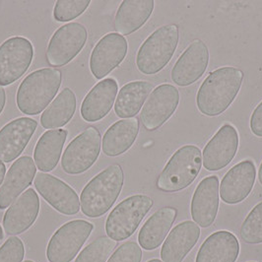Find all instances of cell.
Masks as SVG:
<instances>
[{
	"label": "cell",
	"instance_id": "1",
	"mask_svg": "<svg viewBox=\"0 0 262 262\" xmlns=\"http://www.w3.org/2000/svg\"><path fill=\"white\" fill-rule=\"evenodd\" d=\"M244 77V72L233 66H225L210 72L197 92L199 112L211 118L222 115L234 103Z\"/></svg>",
	"mask_w": 262,
	"mask_h": 262
},
{
	"label": "cell",
	"instance_id": "2",
	"mask_svg": "<svg viewBox=\"0 0 262 262\" xmlns=\"http://www.w3.org/2000/svg\"><path fill=\"white\" fill-rule=\"evenodd\" d=\"M123 182V170L118 164L111 165L94 177L81 192L80 203L83 214L89 218L105 215L118 200Z\"/></svg>",
	"mask_w": 262,
	"mask_h": 262
},
{
	"label": "cell",
	"instance_id": "3",
	"mask_svg": "<svg viewBox=\"0 0 262 262\" xmlns=\"http://www.w3.org/2000/svg\"><path fill=\"white\" fill-rule=\"evenodd\" d=\"M61 81V71L55 68H42L29 74L16 95L19 111L27 116L40 114L56 96Z\"/></svg>",
	"mask_w": 262,
	"mask_h": 262
},
{
	"label": "cell",
	"instance_id": "4",
	"mask_svg": "<svg viewBox=\"0 0 262 262\" xmlns=\"http://www.w3.org/2000/svg\"><path fill=\"white\" fill-rule=\"evenodd\" d=\"M179 27L169 24L160 27L141 45L136 55V66L145 75H154L163 70L178 48Z\"/></svg>",
	"mask_w": 262,
	"mask_h": 262
},
{
	"label": "cell",
	"instance_id": "5",
	"mask_svg": "<svg viewBox=\"0 0 262 262\" xmlns=\"http://www.w3.org/2000/svg\"><path fill=\"white\" fill-rule=\"evenodd\" d=\"M202 167V152L195 145H184L177 150L157 180L158 189L178 192L196 180Z\"/></svg>",
	"mask_w": 262,
	"mask_h": 262
},
{
	"label": "cell",
	"instance_id": "6",
	"mask_svg": "<svg viewBox=\"0 0 262 262\" xmlns=\"http://www.w3.org/2000/svg\"><path fill=\"white\" fill-rule=\"evenodd\" d=\"M153 199L144 194L132 195L122 200L106 219L105 232L107 236L116 242L130 237L153 207Z\"/></svg>",
	"mask_w": 262,
	"mask_h": 262
},
{
	"label": "cell",
	"instance_id": "7",
	"mask_svg": "<svg viewBox=\"0 0 262 262\" xmlns=\"http://www.w3.org/2000/svg\"><path fill=\"white\" fill-rule=\"evenodd\" d=\"M93 229L94 225L85 220H73L62 225L49 242V261H71L91 235Z\"/></svg>",
	"mask_w": 262,
	"mask_h": 262
},
{
	"label": "cell",
	"instance_id": "8",
	"mask_svg": "<svg viewBox=\"0 0 262 262\" xmlns=\"http://www.w3.org/2000/svg\"><path fill=\"white\" fill-rule=\"evenodd\" d=\"M101 139V133L95 126L80 133L66 147L61 160L62 170L68 174H80L89 170L100 155Z\"/></svg>",
	"mask_w": 262,
	"mask_h": 262
},
{
	"label": "cell",
	"instance_id": "9",
	"mask_svg": "<svg viewBox=\"0 0 262 262\" xmlns=\"http://www.w3.org/2000/svg\"><path fill=\"white\" fill-rule=\"evenodd\" d=\"M34 58V47L24 37H12L0 46V87L21 78Z\"/></svg>",
	"mask_w": 262,
	"mask_h": 262
},
{
	"label": "cell",
	"instance_id": "10",
	"mask_svg": "<svg viewBox=\"0 0 262 262\" xmlns=\"http://www.w3.org/2000/svg\"><path fill=\"white\" fill-rule=\"evenodd\" d=\"M88 39L86 27L80 23H68L55 31L47 49V61L51 66L68 64L83 50Z\"/></svg>",
	"mask_w": 262,
	"mask_h": 262
},
{
	"label": "cell",
	"instance_id": "11",
	"mask_svg": "<svg viewBox=\"0 0 262 262\" xmlns=\"http://www.w3.org/2000/svg\"><path fill=\"white\" fill-rule=\"evenodd\" d=\"M180 104V92L170 84H162L150 94L140 114L147 130L154 131L164 125L174 114Z\"/></svg>",
	"mask_w": 262,
	"mask_h": 262
},
{
	"label": "cell",
	"instance_id": "12",
	"mask_svg": "<svg viewBox=\"0 0 262 262\" xmlns=\"http://www.w3.org/2000/svg\"><path fill=\"white\" fill-rule=\"evenodd\" d=\"M128 51L126 39L118 33L105 35L95 46L90 57L94 77L103 80L124 60Z\"/></svg>",
	"mask_w": 262,
	"mask_h": 262
},
{
	"label": "cell",
	"instance_id": "13",
	"mask_svg": "<svg viewBox=\"0 0 262 262\" xmlns=\"http://www.w3.org/2000/svg\"><path fill=\"white\" fill-rule=\"evenodd\" d=\"M208 64V47L202 39H194L172 67L171 81L180 87L189 86L203 76Z\"/></svg>",
	"mask_w": 262,
	"mask_h": 262
},
{
	"label": "cell",
	"instance_id": "14",
	"mask_svg": "<svg viewBox=\"0 0 262 262\" xmlns=\"http://www.w3.org/2000/svg\"><path fill=\"white\" fill-rule=\"evenodd\" d=\"M239 144L238 133L236 127L226 123L210 139L202 152V164L210 171L226 168L236 156Z\"/></svg>",
	"mask_w": 262,
	"mask_h": 262
},
{
	"label": "cell",
	"instance_id": "15",
	"mask_svg": "<svg viewBox=\"0 0 262 262\" xmlns=\"http://www.w3.org/2000/svg\"><path fill=\"white\" fill-rule=\"evenodd\" d=\"M34 184L43 199L59 213L71 216L77 214L81 209L76 191L56 177L47 172H39Z\"/></svg>",
	"mask_w": 262,
	"mask_h": 262
},
{
	"label": "cell",
	"instance_id": "16",
	"mask_svg": "<svg viewBox=\"0 0 262 262\" xmlns=\"http://www.w3.org/2000/svg\"><path fill=\"white\" fill-rule=\"evenodd\" d=\"M256 168L252 161L245 160L227 171L220 184V197L226 204L234 205L249 196L255 184Z\"/></svg>",
	"mask_w": 262,
	"mask_h": 262
},
{
	"label": "cell",
	"instance_id": "17",
	"mask_svg": "<svg viewBox=\"0 0 262 262\" xmlns=\"http://www.w3.org/2000/svg\"><path fill=\"white\" fill-rule=\"evenodd\" d=\"M38 127V122L31 118L11 120L0 129V161L10 163L25 150Z\"/></svg>",
	"mask_w": 262,
	"mask_h": 262
},
{
	"label": "cell",
	"instance_id": "18",
	"mask_svg": "<svg viewBox=\"0 0 262 262\" xmlns=\"http://www.w3.org/2000/svg\"><path fill=\"white\" fill-rule=\"evenodd\" d=\"M220 198V184L216 176L203 179L197 185L190 205V213L193 221L202 228H208L214 223Z\"/></svg>",
	"mask_w": 262,
	"mask_h": 262
},
{
	"label": "cell",
	"instance_id": "19",
	"mask_svg": "<svg viewBox=\"0 0 262 262\" xmlns=\"http://www.w3.org/2000/svg\"><path fill=\"white\" fill-rule=\"evenodd\" d=\"M39 199L33 188L17 198L3 217V228L10 236L20 235L30 229L39 216Z\"/></svg>",
	"mask_w": 262,
	"mask_h": 262
},
{
	"label": "cell",
	"instance_id": "20",
	"mask_svg": "<svg viewBox=\"0 0 262 262\" xmlns=\"http://www.w3.org/2000/svg\"><path fill=\"white\" fill-rule=\"evenodd\" d=\"M36 173L37 168L32 158L23 156L16 160L9 168L4 183L0 187V209L8 208L32 184Z\"/></svg>",
	"mask_w": 262,
	"mask_h": 262
},
{
	"label": "cell",
	"instance_id": "21",
	"mask_svg": "<svg viewBox=\"0 0 262 262\" xmlns=\"http://www.w3.org/2000/svg\"><path fill=\"white\" fill-rule=\"evenodd\" d=\"M118 84L115 78H105L96 84L81 105V117L87 122H97L107 116L118 95Z\"/></svg>",
	"mask_w": 262,
	"mask_h": 262
},
{
	"label": "cell",
	"instance_id": "22",
	"mask_svg": "<svg viewBox=\"0 0 262 262\" xmlns=\"http://www.w3.org/2000/svg\"><path fill=\"white\" fill-rule=\"evenodd\" d=\"M200 237L196 223L184 221L178 224L165 239L161 249L163 262H183L189 251L195 247Z\"/></svg>",
	"mask_w": 262,
	"mask_h": 262
},
{
	"label": "cell",
	"instance_id": "23",
	"mask_svg": "<svg viewBox=\"0 0 262 262\" xmlns=\"http://www.w3.org/2000/svg\"><path fill=\"white\" fill-rule=\"evenodd\" d=\"M239 255V243L229 231H217L201 245L195 262H236Z\"/></svg>",
	"mask_w": 262,
	"mask_h": 262
},
{
	"label": "cell",
	"instance_id": "24",
	"mask_svg": "<svg viewBox=\"0 0 262 262\" xmlns=\"http://www.w3.org/2000/svg\"><path fill=\"white\" fill-rule=\"evenodd\" d=\"M153 0H125L118 7L115 30L121 36H128L144 26L153 13Z\"/></svg>",
	"mask_w": 262,
	"mask_h": 262
},
{
	"label": "cell",
	"instance_id": "25",
	"mask_svg": "<svg viewBox=\"0 0 262 262\" xmlns=\"http://www.w3.org/2000/svg\"><path fill=\"white\" fill-rule=\"evenodd\" d=\"M177 210L163 207L157 210L141 228L138 234V243L145 250L158 249L166 239L170 228L177 218Z\"/></svg>",
	"mask_w": 262,
	"mask_h": 262
},
{
	"label": "cell",
	"instance_id": "26",
	"mask_svg": "<svg viewBox=\"0 0 262 262\" xmlns=\"http://www.w3.org/2000/svg\"><path fill=\"white\" fill-rule=\"evenodd\" d=\"M139 133V121L136 118L118 120L103 137V152L108 157L122 155L134 144Z\"/></svg>",
	"mask_w": 262,
	"mask_h": 262
},
{
	"label": "cell",
	"instance_id": "27",
	"mask_svg": "<svg viewBox=\"0 0 262 262\" xmlns=\"http://www.w3.org/2000/svg\"><path fill=\"white\" fill-rule=\"evenodd\" d=\"M67 134L66 129H51L39 137L34 150V161L39 170L48 173L57 166Z\"/></svg>",
	"mask_w": 262,
	"mask_h": 262
},
{
	"label": "cell",
	"instance_id": "28",
	"mask_svg": "<svg viewBox=\"0 0 262 262\" xmlns=\"http://www.w3.org/2000/svg\"><path fill=\"white\" fill-rule=\"evenodd\" d=\"M154 89L152 83L142 80L125 84L118 94L115 104L116 115L123 119L135 117Z\"/></svg>",
	"mask_w": 262,
	"mask_h": 262
},
{
	"label": "cell",
	"instance_id": "29",
	"mask_svg": "<svg viewBox=\"0 0 262 262\" xmlns=\"http://www.w3.org/2000/svg\"><path fill=\"white\" fill-rule=\"evenodd\" d=\"M76 112V96L70 88H64L40 117V124L46 129L66 125Z\"/></svg>",
	"mask_w": 262,
	"mask_h": 262
},
{
	"label": "cell",
	"instance_id": "30",
	"mask_svg": "<svg viewBox=\"0 0 262 262\" xmlns=\"http://www.w3.org/2000/svg\"><path fill=\"white\" fill-rule=\"evenodd\" d=\"M116 248L117 242L111 237H98L80 252L75 262H105Z\"/></svg>",
	"mask_w": 262,
	"mask_h": 262
},
{
	"label": "cell",
	"instance_id": "31",
	"mask_svg": "<svg viewBox=\"0 0 262 262\" xmlns=\"http://www.w3.org/2000/svg\"><path fill=\"white\" fill-rule=\"evenodd\" d=\"M239 235L247 244H262V201L249 212L242 224Z\"/></svg>",
	"mask_w": 262,
	"mask_h": 262
},
{
	"label": "cell",
	"instance_id": "32",
	"mask_svg": "<svg viewBox=\"0 0 262 262\" xmlns=\"http://www.w3.org/2000/svg\"><path fill=\"white\" fill-rule=\"evenodd\" d=\"M91 1L89 0H58L53 9V18L57 22H69L76 19L84 13L89 7Z\"/></svg>",
	"mask_w": 262,
	"mask_h": 262
},
{
	"label": "cell",
	"instance_id": "33",
	"mask_svg": "<svg viewBox=\"0 0 262 262\" xmlns=\"http://www.w3.org/2000/svg\"><path fill=\"white\" fill-rule=\"evenodd\" d=\"M25 247L18 236L9 237L0 248V262H22Z\"/></svg>",
	"mask_w": 262,
	"mask_h": 262
},
{
	"label": "cell",
	"instance_id": "34",
	"mask_svg": "<svg viewBox=\"0 0 262 262\" xmlns=\"http://www.w3.org/2000/svg\"><path fill=\"white\" fill-rule=\"evenodd\" d=\"M142 249L135 242H126L122 244L107 262H141Z\"/></svg>",
	"mask_w": 262,
	"mask_h": 262
},
{
	"label": "cell",
	"instance_id": "35",
	"mask_svg": "<svg viewBox=\"0 0 262 262\" xmlns=\"http://www.w3.org/2000/svg\"><path fill=\"white\" fill-rule=\"evenodd\" d=\"M250 130L256 136L262 138V102L254 108L249 121Z\"/></svg>",
	"mask_w": 262,
	"mask_h": 262
},
{
	"label": "cell",
	"instance_id": "36",
	"mask_svg": "<svg viewBox=\"0 0 262 262\" xmlns=\"http://www.w3.org/2000/svg\"><path fill=\"white\" fill-rule=\"evenodd\" d=\"M5 104H6V93L2 87H0V115L4 110Z\"/></svg>",
	"mask_w": 262,
	"mask_h": 262
},
{
	"label": "cell",
	"instance_id": "37",
	"mask_svg": "<svg viewBox=\"0 0 262 262\" xmlns=\"http://www.w3.org/2000/svg\"><path fill=\"white\" fill-rule=\"evenodd\" d=\"M5 173H6V166L2 161H0V185H2L3 180L5 178Z\"/></svg>",
	"mask_w": 262,
	"mask_h": 262
},
{
	"label": "cell",
	"instance_id": "38",
	"mask_svg": "<svg viewBox=\"0 0 262 262\" xmlns=\"http://www.w3.org/2000/svg\"><path fill=\"white\" fill-rule=\"evenodd\" d=\"M258 181L262 185V163L260 164V167H259V170H258Z\"/></svg>",
	"mask_w": 262,
	"mask_h": 262
},
{
	"label": "cell",
	"instance_id": "39",
	"mask_svg": "<svg viewBox=\"0 0 262 262\" xmlns=\"http://www.w3.org/2000/svg\"><path fill=\"white\" fill-rule=\"evenodd\" d=\"M4 237V234H3V230H2V228H1V226H0V239H2Z\"/></svg>",
	"mask_w": 262,
	"mask_h": 262
},
{
	"label": "cell",
	"instance_id": "40",
	"mask_svg": "<svg viewBox=\"0 0 262 262\" xmlns=\"http://www.w3.org/2000/svg\"><path fill=\"white\" fill-rule=\"evenodd\" d=\"M147 262H162L160 259H157V258H154V259H151V260H149V261Z\"/></svg>",
	"mask_w": 262,
	"mask_h": 262
},
{
	"label": "cell",
	"instance_id": "41",
	"mask_svg": "<svg viewBox=\"0 0 262 262\" xmlns=\"http://www.w3.org/2000/svg\"><path fill=\"white\" fill-rule=\"evenodd\" d=\"M23 262H34V261H32V260H25V261H23Z\"/></svg>",
	"mask_w": 262,
	"mask_h": 262
},
{
	"label": "cell",
	"instance_id": "42",
	"mask_svg": "<svg viewBox=\"0 0 262 262\" xmlns=\"http://www.w3.org/2000/svg\"><path fill=\"white\" fill-rule=\"evenodd\" d=\"M249 262H255V261H249Z\"/></svg>",
	"mask_w": 262,
	"mask_h": 262
}]
</instances>
